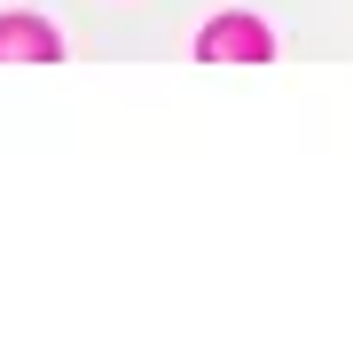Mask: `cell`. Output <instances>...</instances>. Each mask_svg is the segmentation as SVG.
<instances>
[{"instance_id": "6da1fadb", "label": "cell", "mask_w": 353, "mask_h": 353, "mask_svg": "<svg viewBox=\"0 0 353 353\" xmlns=\"http://www.w3.org/2000/svg\"><path fill=\"white\" fill-rule=\"evenodd\" d=\"M204 63H267V24L252 16H220V24H204Z\"/></svg>"}, {"instance_id": "7a4b0ae2", "label": "cell", "mask_w": 353, "mask_h": 353, "mask_svg": "<svg viewBox=\"0 0 353 353\" xmlns=\"http://www.w3.org/2000/svg\"><path fill=\"white\" fill-rule=\"evenodd\" d=\"M63 39H55L39 16H0V63H55Z\"/></svg>"}]
</instances>
